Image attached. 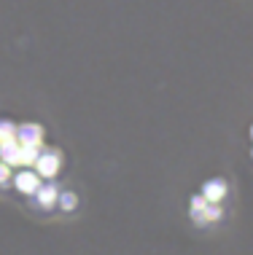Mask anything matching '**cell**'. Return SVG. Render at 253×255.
Listing matches in <instances>:
<instances>
[{
	"label": "cell",
	"mask_w": 253,
	"mask_h": 255,
	"mask_svg": "<svg viewBox=\"0 0 253 255\" xmlns=\"http://www.w3.org/2000/svg\"><path fill=\"white\" fill-rule=\"evenodd\" d=\"M35 204L40 207V210H51L54 204H57V199H59V188L54 185L51 180L49 183H40V188L35 191Z\"/></svg>",
	"instance_id": "cell-5"
},
{
	"label": "cell",
	"mask_w": 253,
	"mask_h": 255,
	"mask_svg": "<svg viewBox=\"0 0 253 255\" xmlns=\"http://www.w3.org/2000/svg\"><path fill=\"white\" fill-rule=\"evenodd\" d=\"M8 180H11V167L5 161H0V185L8 183Z\"/></svg>",
	"instance_id": "cell-11"
},
{
	"label": "cell",
	"mask_w": 253,
	"mask_h": 255,
	"mask_svg": "<svg viewBox=\"0 0 253 255\" xmlns=\"http://www.w3.org/2000/svg\"><path fill=\"white\" fill-rule=\"evenodd\" d=\"M0 161H5L8 167H22V145H19V140H8L0 145Z\"/></svg>",
	"instance_id": "cell-6"
},
{
	"label": "cell",
	"mask_w": 253,
	"mask_h": 255,
	"mask_svg": "<svg viewBox=\"0 0 253 255\" xmlns=\"http://www.w3.org/2000/svg\"><path fill=\"white\" fill-rule=\"evenodd\" d=\"M221 204H210L208 202V207H205V212H202V226L205 223H218V220H221Z\"/></svg>",
	"instance_id": "cell-8"
},
{
	"label": "cell",
	"mask_w": 253,
	"mask_h": 255,
	"mask_svg": "<svg viewBox=\"0 0 253 255\" xmlns=\"http://www.w3.org/2000/svg\"><path fill=\"white\" fill-rule=\"evenodd\" d=\"M251 156H253V150H251Z\"/></svg>",
	"instance_id": "cell-13"
},
{
	"label": "cell",
	"mask_w": 253,
	"mask_h": 255,
	"mask_svg": "<svg viewBox=\"0 0 253 255\" xmlns=\"http://www.w3.org/2000/svg\"><path fill=\"white\" fill-rule=\"evenodd\" d=\"M16 140L24 148H40V142H43V127L40 124H22V127H16Z\"/></svg>",
	"instance_id": "cell-3"
},
{
	"label": "cell",
	"mask_w": 253,
	"mask_h": 255,
	"mask_svg": "<svg viewBox=\"0 0 253 255\" xmlns=\"http://www.w3.org/2000/svg\"><path fill=\"white\" fill-rule=\"evenodd\" d=\"M59 167H62V156L57 153V150H40L38 161H35V172L40 177H46V180H54L57 177Z\"/></svg>",
	"instance_id": "cell-2"
},
{
	"label": "cell",
	"mask_w": 253,
	"mask_h": 255,
	"mask_svg": "<svg viewBox=\"0 0 253 255\" xmlns=\"http://www.w3.org/2000/svg\"><path fill=\"white\" fill-rule=\"evenodd\" d=\"M251 137H253V124H251Z\"/></svg>",
	"instance_id": "cell-12"
},
{
	"label": "cell",
	"mask_w": 253,
	"mask_h": 255,
	"mask_svg": "<svg viewBox=\"0 0 253 255\" xmlns=\"http://www.w3.org/2000/svg\"><path fill=\"white\" fill-rule=\"evenodd\" d=\"M200 194L208 199L210 204H221L224 196L229 194V185H227V180H224V177H213V180H205Z\"/></svg>",
	"instance_id": "cell-4"
},
{
	"label": "cell",
	"mask_w": 253,
	"mask_h": 255,
	"mask_svg": "<svg viewBox=\"0 0 253 255\" xmlns=\"http://www.w3.org/2000/svg\"><path fill=\"white\" fill-rule=\"evenodd\" d=\"M205 207H208V199H205L202 194L191 196V202H189V212H191V220H194L197 226H202V212H205Z\"/></svg>",
	"instance_id": "cell-7"
},
{
	"label": "cell",
	"mask_w": 253,
	"mask_h": 255,
	"mask_svg": "<svg viewBox=\"0 0 253 255\" xmlns=\"http://www.w3.org/2000/svg\"><path fill=\"white\" fill-rule=\"evenodd\" d=\"M38 156H40L38 148H24L22 145V167H35Z\"/></svg>",
	"instance_id": "cell-10"
},
{
	"label": "cell",
	"mask_w": 253,
	"mask_h": 255,
	"mask_svg": "<svg viewBox=\"0 0 253 255\" xmlns=\"http://www.w3.org/2000/svg\"><path fill=\"white\" fill-rule=\"evenodd\" d=\"M57 204L62 207L65 212H70V210H76V204H78V196L73 194V191H59V199H57Z\"/></svg>",
	"instance_id": "cell-9"
},
{
	"label": "cell",
	"mask_w": 253,
	"mask_h": 255,
	"mask_svg": "<svg viewBox=\"0 0 253 255\" xmlns=\"http://www.w3.org/2000/svg\"><path fill=\"white\" fill-rule=\"evenodd\" d=\"M13 188L24 196H35V191L40 188V175L30 167H19V172L13 175Z\"/></svg>",
	"instance_id": "cell-1"
}]
</instances>
